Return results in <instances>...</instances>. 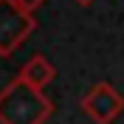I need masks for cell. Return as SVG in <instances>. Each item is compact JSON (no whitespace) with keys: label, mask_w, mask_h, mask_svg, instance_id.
<instances>
[{"label":"cell","mask_w":124,"mask_h":124,"mask_svg":"<svg viewBox=\"0 0 124 124\" xmlns=\"http://www.w3.org/2000/svg\"><path fill=\"white\" fill-rule=\"evenodd\" d=\"M54 113V101L42 90L14 76L0 90V124H45Z\"/></svg>","instance_id":"cell-1"},{"label":"cell","mask_w":124,"mask_h":124,"mask_svg":"<svg viewBox=\"0 0 124 124\" xmlns=\"http://www.w3.org/2000/svg\"><path fill=\"white\" fill-rule=\"evenodd\" d=\"M37 20L31 11H23L14 0H0V56H11L34 34Z\"/></svg>","instance_id":"cell-2"},{"label":"cell","mask_w":124,"mask_h":124,"mask_svg":"<svg viewBox=\"0 0 124 124\" xmlns=\"http://www.w3.org/2000/svg\"><path fill=\"white\" fill-rule=\"evenodd\" d=\"M79 107L93 124H113L124 113V96L110 82H96L82 93Z\"/></svg>","instance_id":"cell-3"},{"label":"cell","mask_w":124,"mask_h":124,"mask_svg":"<svg viewBox=\"0 0 124 124\" xmlns=\"http://www.w3.org/2000/svg\"><path fill=\"white\" fill-rule=\"evenodd\" d=\"M17 76L23 79L25 85L37 87V90H42L45 85H51L56 76V68L51 65V59H45L42 54H34L28 62H23V68L17 70Z\"/></svg>","instance_id":"cell-4"},{"label":"cell","mask_w":124,"mask_h":124,"mask_svg":"<svg viewBox=\"0 0 124 124\" xmlns=\"http://www.w3.org/2000/svg\"><path fill=\"white\" fill-rule=\"evenodd\" d=\"M14 3L23 8V11H31V14H34V11H37V8L45 3V0H14Z\"/></svg>","instance_id":"cell-5"},{"label":"cell","mask_w":124,"mask_h":124,"mask_svg":"<svg viewBox=\"0 0 124 124\" xmlns=\"http://www.w3.org/2000/svg\"><path fill=\"white\" fill-rule=\"evenodd\" d=\"M76 3H79V6H87V3H93V0H76Z\"/></svg>","instance_id":"cell-6"}]
</instances>
